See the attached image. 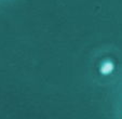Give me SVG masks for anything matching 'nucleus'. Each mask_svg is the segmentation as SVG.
<instances>
[{"label": "nucleus", "mask_w": 122, "mask_h": 119, "mask_svg": "<svg viewBox=\"0 0 122 119\" xmlns=\"http://www.w3.org/2000/svg\"><path fill=\"white\" fill-rule=\"evenodd\" d=\"M115 69V65H113L112 62L110 61H106V62H104L103 64L101 65V73L103 75H109L110 73H112V70Z\"/></svg>", "instance_id": "f257e3e1"}]
</instances>
